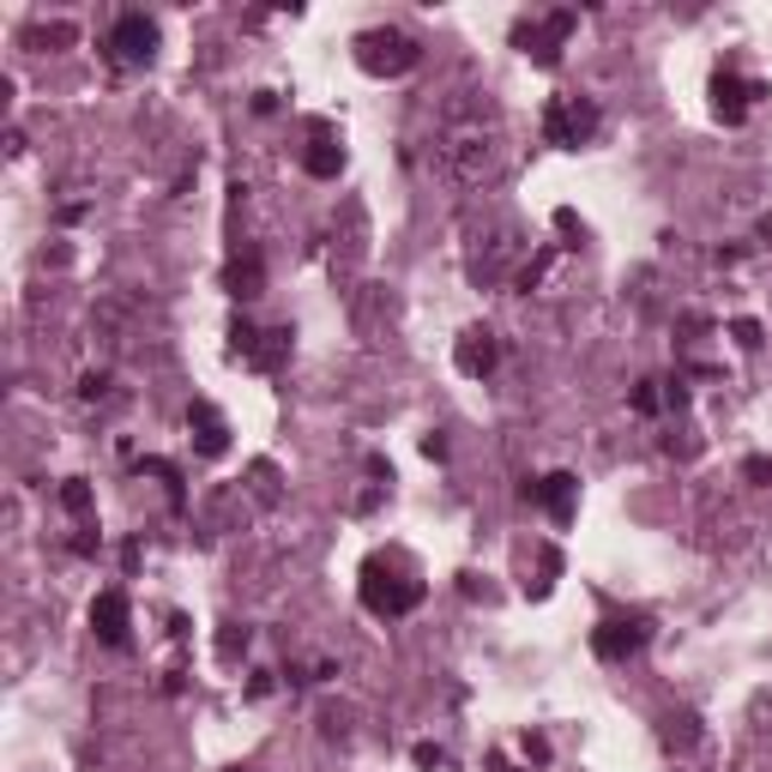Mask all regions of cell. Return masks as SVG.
I'll return each mask as SVG.
<instances>
[{
    "label": "cell",
    "mask_w": 772,
    "mask_h": 772,
    "mask_svg": "<svg viewBox=\"0 0 772 772\" xmlns=\"http://www.w3.org/2000/svg\"><path fill=\"white\" fill-rule=\"evenodd\" d=\"M260 285H266V272H260V254H248V260H229V272H224V290L236 296V302L260 296Z\"/></svg>",
    "instance_id": "cell-13"
},
{
    "label": "cell",
    "mask_w": 772,
    "mask_h": 772,
    "mask_svg": "<svg viewBox=\"0 0 772 772\" xmlns=\"http://www.w3.org/2000/svg\"><path fill=\"white\" fill-rule=\"evenodd\" d=\"M646 640H652V622H646V615H610V622L591 628V652H598L603 664L640 658V652H646Z\"/></svg>",
    "instance_id": "cell-4"
},
{
    "label": "cell",
    "mask_w": 772,
    "mask_h": 772,
    "mask_svg": "<svg viewBox=\"0 0 772 772\" xmlns=\"http://www.w3.org/2000/svg\"><path fill=\"white\" fill-rule=\"evenodd\" d=\"M754 97H766V85L737 79V73H712V115H718L725 127H742V121H749Z\"/></svg>",
    "instance_id": "cell-7"
},
{
    "label": "cell",
    "mask_w": 772,
    "mask_h": 772,
    "mask_svg": "<svg viewBox=\"0 0 772 772\" xmlns=\"http://www.w3.org/2000/svg\"><path fill=\"white\" fill-rule=\"evenodd\" d=\"M363 610L368 615H410L422 603V579H410V573H398V568H386V561L375 556V561H363Z\"/></svg>",
    "instance_id": "cell-1"
},
{
    "label": "cell",
    "mask_w": 772,
    "mask_h": 772,
    "mask_svg": "<svg viewBox=\"0 0 772 772\" xmlns=\"http://www.w3.org/2000/svg\"><path fill=\"white\" fill-rule=\"evenodd\" d=\"M229 772H248V766H229Z\"/></svg>",
    "instance_id": "cell-22"
},
{
    "label": "cell",
    "mask_w": 772,
    "mask_h": 772,
    "mask_svg": "<svg viewBox=\"0 0 772 772\" xmlns=\"http://www.w3.org/2000/svg\"><path fill=\"white\" fill-rule=\"evenodd\" d=\"M187 429H193V447H200L205 459H224L229 453V422L217 417L212 398H193V405H187Z\"/></svg>",
    "instance_id": "cell-10"
},
{
    "label": "cell",
    "mask_w": 772,
    "mask_h": 772,
    "mask_svg": "<svg viewBox=\"0 0 772 772\" xmlns=\"http://www.w3.org/2000/svg\"><path fill=\"white\" fill-rule=\"evenodd\" d=\"M103 386H109L103 375H85V380H79V398H103Z\"/></svg>",
    "instance_id": "cell-19"
},
{
    "label": "cell",
    "mask_w": 772,
    "mask_h": 772,
    "mask_svg": "<svg viewBox=\"0 0 772 772\" xmlns=\"http://www.w3.org/2000/svg\"><path fill=\"white\" fill-rule=\"evenodd\" d=\"M489 772H513V766H507V754H489Z\"/></svg>",
    "instance_id": "cell-20"
},
{
    "label": "cell",
    "mask_w": 772,
    "mask_h": 772,
    "mask_svg": "<svg viewBox=\"0 0 772 772\" xmlns=\"http://www.w3.org/2000/svg\"><path fill=\"white\" fill-rule=\"evenodd\" d=\"M573 12H549V19H532V24H519V31H513V43L525 49V55L537 61V67H556L561 61V43H568L573 36Z\"/></svg>",
    "instance_id": "cell-6"
},
{
    "label": "cell",
    "mask_w": 772,
    "mask_h": 772,
    "mask_svg": "<svg viewBox=\"0 0 772 772\" xmlns=\"http://www.w3.org/2000/svg\"><path fill=\"white\" fill-rule=\"evenodd\" d=\"M730 339H737L742 351H761V320H730Z\"/></svg>",
    "instance_id": "cell-16"
},
{
    "label": "cell",
    "mask_w": 772,
    "mask_h": 772,
    "mask_svg": "<svg viewBox=\"0 0 772 772\" xmlns=\"http://www.w3.org/2000/svg\"><path fill=\"white\" fill-rule=\"evenodd\" d=\"M453 363H459V375L483 380L489 368H495V332H489V326H471V332H459V344H453Z\"/></svg>",
    "instance_id": "cell-11"
},
{
    "label": "cell",
    "mask_w": 772,
    "mask_h": 772,
    "mask_svg": "<svg viewBox=\"0 0 772 772\" xmlns=\"http://www.w3.org/2000/svg\"><path fill=\"white\" fill-rule=\"evenodd\" d=\"M356 67L368 73V79H398V73H410L417 67V36H405V31H363L356 36Z\"/></svg>",
    "instance_id": "cell-3"
},
{
    "label": "cell",
    "mask_w": 772,
    "mask_h": 772,
    "mask_svg": "<svg viewBox=\"0 0 772 772\" xmlns=\"http://www.w3.org/2000/svg\"><path fill=\"white\" fill-rule=\"evenodd\" d=\"M598 127H603V115H598V103H591V97L561 92V97L544 103V139H549V146H561V151H579Z\"/></svg>",
    "instance_id": "cell-2"
},
{
    "label": "cell",
    "mask_w": 772,
    "mask_h": 772,
    "mask_svg": "<svg viewBox=\"0 0 772 772\" xmlns=\"http://www.w3.org/2000/svg\"><path fill=\"white\" fill-rule=\"evenodd\" d=\"M417 766H422V772L447 766V749H435V742H417Z\"/></svg>",
    "instance_id": "cell-17"
},
{
    "label": "cell",
    "mask_w": 772,
    "mask_h": 772,
    "mask_svg": "<svg viewBox=\"0 0 772 772\" xmlns=\"http://www.w3.org/2000/svg\"><path fill=\"white\" fill-rule=\"evenodd\" d=\"M761 242H772V217H761Z\"/></svg>",
    "instance_id": "cell-21"
},
{
    "label": "cell",
    "mask_w": 772,
    "mask_h": 772,
    "mask_svg": "<svg viewBox=\"0 0 772 772\" xmlns=\"http://www.w3.org/2000/svg\"><path fill=\"white\" fill-rule=\"evenodd\" d=\"M127 628H133V603H127L121 586L97 591L92 598V634L103 640V646H127Z\"/></svg>",
    "instance_id": "cell-8"
},
{
    "label": "cell",
    "mask_w": 772,
    "mask_h": 772,
    "mask_svg": "<svg viewBox=\"0 0 772 772\" xmlns=\"http://www.w3.org/2000/svg\"><path fill=\"white\" fill-rule=\"evenodd\" d=\"M664 405H671V398H664V380H640L634 386V410H640V417H652V410H664Z\"/></svg>",
    "instance_id": "cell-14"
},
{
    "label": "cell",
    "mask_w": 772,
    "mask_h": 772,
    "mask_svg": "<svg viewBox=\"0 0 772 772\" xmlns=\"http://www.w3.org/2000/svg\"><path fill=\"white\" fill-rule=\"evenodd\" d=\"M742 478H749V483H772V459H749V465H742Z\"/></svg>",
    "instance_id": "cell-18"
},
{
    "label": "cell",
    "mask_w": 772,
    "mask_h": 772,
    "mask_svg": "<svg viewBox=\"0 0 772 772\" xmlns=\"http://www.w3.org/2000/svg\"><path fill=\"white\" fill-rule=\"evenodd\" d=\"M302 163H308V175H320V182H332V175L344 170V151H339V139H332L320 121H314V139H308V158H302Z\"/></svg>",
    "instance_id": "cell-12"
},
{
    "label": "cell",
    "mask_w": 772,
    "mask_h": 772,
    "mask_svg": "<svg viewBox=\"0 0 772 772\" xmlns=\"http://www.w3.org/2000/svg\"><path fill=\"white\" fill-rule=\"evenodd\" d=\"M61 501H67V513H79V519H85V513H92V483L67 478V483H61Z\"/></svg>",
    "instance_id": "cell-15"
},
{
    "label": "cell",
    "mask_w": 772,
    "mask_h": 772,
    "mask_svg": "<svg viewBox=\"0 0 772 772\" xmlns=\"http://www.w3.org/2000/svg\"><path fill=\"white\" fill-rule=\"evenodd\" d=\"M109 55L115 67H151V55H158V24L146 19V12H121L109 31Z\"/></svg>",
    "instance_id": "cell-5"
},
{
    "label": "cell",
    "mask_w": 772,
    "mask_h": 772,
    "mask_svg": "<svg viewBox=\"0 0 772 772\" xmlns=\"http://www.w3.org/2000/svg\"><path fill=\"white\" fill-rule=\"evenodd\" d=\"M525 501H537L556 525H568L573 519V501H579V478H573V471H549V478H537L532 489H525Z\"/></svg>",
    "instance_id": "cell-9"
}]
</instances>
